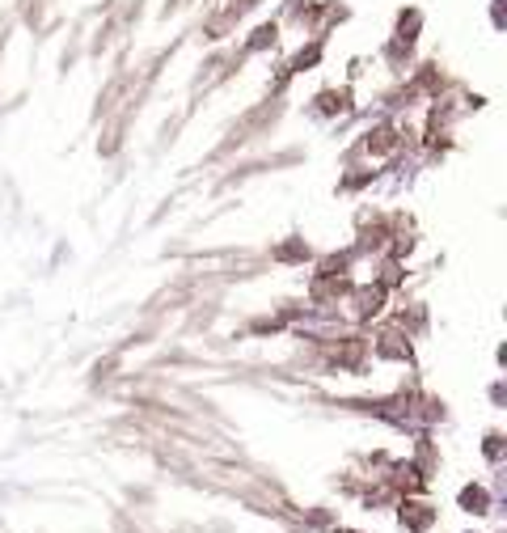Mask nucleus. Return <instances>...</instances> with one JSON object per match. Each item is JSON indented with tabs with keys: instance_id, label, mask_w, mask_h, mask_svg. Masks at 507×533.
Instances as JSON below:
<instances>
[{
	"instance_id": "obj_1",
	"label": "nucleus",
	"mask_w": 507,
	"mask_h": 533,
	"mask_svg": "<svg viewBox=\"0 0 507 533\" xmlns=\"http://www.w3.org/2000/svg\"><path fill=\"white\" fill-rule=\"evenodd\" d=\"M465 504H470L474 513H482V504H487V496H482V491H465Z\"/></svg>"
}]
</instances>
